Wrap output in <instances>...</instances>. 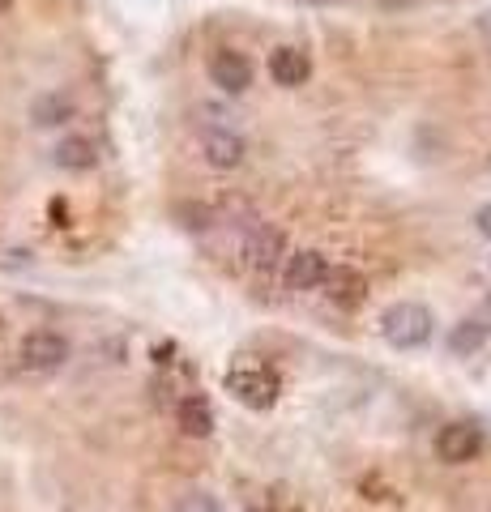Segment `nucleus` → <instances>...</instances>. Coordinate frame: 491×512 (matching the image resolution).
I'll return each instance as SVG.
<instances>
[{"label":"nucleus","instance_id":"1","mask_svg":"<svg viewBox=\"0 0 491 512\" xmlns=\"http://www.w3.org/2000/svg\"><path fill=\"white\" fill-rule=\"evenodd\" d=\"M380 333H385L389 346L415 350L432 338V312H427L423 303H393V308L380 316Z\"/></svg>","mask_w":491,"mask_h":512},{"label":"nucleus","instance_id":"2","mask_svg":"<svg viewBox=\"0 0 491 512\" xmlns=\"http://www.w3.org/2000/svg\"><path fill=\"white\" fill-rule=\"evenodd\" d=\"M227 393L235 397V402L252 406V410H269L278 402V376L269 372V367H231Z\"/></svg>","mask_w":491,"mask_h":512},{"label":"nucleus","instance_id":"3","mask_svg":"<svg viewBox=\"0 0 491 512\" xmlns=\"http://www.w3.org/2000/svg\"><path fill=\"white\" fill-rule=\"evenodd\" d=\"M18 359H22L26 372H35V376L56 372V367L69 363V342L60 338V333H52V329H35V333H26Z\"/></svg>","mask_w":491,"mask_h":512},{"label":"nucleus","instance_id":"4","mask_svg":"<svg viewBox=\"0 0 491 512\" xmlns=\"http://www.w3.org/2000/svg\"><path fill=\"white\" fill-rule=\"evenodd\" d=\"M240 256L248 269H274L282 256H287V239H282V231L265 227V222H252V227H244L240 235Z\"/></svg>","mask_w":491,"mask_h":512},{"label":"nucleus","instance_id":"5","mask_svg":"<svg viewBox=\"0 0 491 512\" xmlns=\"http://www.w3.org/2000/svg\"><path fill=\"white\" fill-rule=\"evenodd\" d=\"M436 453H440V461H449V466H466V461H474V457L483 453V431L474 427V423H449V427H440Z\"/></svg>","mask_w":491,"mask_h":512},{"label":"nucleus","instance_id":"6","mask_svg":"<svg viewBox=\"0 0 491 512\" xmlns=\"http://www.w3.org/2000/svg\"><path fill=\"white\" fill-rule=\"evenodd\" d=\"M201 154L210 167L231 171V167L244 163V137L231 133L227 124H210V128H201Z\"/></svg>","mask_w":491,"mask_h":512},{"label":"nucleus","instance_id":"7","mask_svg":"<svg viewBox=\"0 0 491 512\" xmlns=\"http://www.w3.org/2000/svg\"><path fill=\"white\" fill-rule=\"evenodd\" d=\"M325 269H329V261H325L321 252H312V248L287 252V265H282V282H287L291 291H316V286L325 282Z\"/></svg>","mask_w":491,"mask_h":512},{"label":"nucleus","instance_id":"8","mask_svg":"<svg viewBox=\"0 0 491 512\" xmlns=\"http://www.w3.org/2000/svg\"><path fill=\"white\" fill-rule=\"evenodd\" d=\"M325 295L338 303V308H359L368 299V282H363L359 269H346V265H329L325 269Z\"/></svg>","mask_w":491,"mask_h":512},{"label":"nucleus","instance_id":"9","mask_svg":"<svg viewBox=\"0 0 491 512\" xmlns=\"http://www.w3.org/2000/svg\"><path fill=\"white\" fill-rule=\"evenodd\" d=\"M210 82L223 94H244L252 86V64L240 52H218L210 56Z\"/></svg>","mask_w":491,"mask_h":512},{"label":"nucleus","instance_id":"10","mask_svg":"<svg viewBox=\"0 0 491 512\" xmlns=\"http://www.w3.org/2000/svg\"><path fill=\"white\" fill-rule=\"evenodd\" d=\"M269 77L278 86H304L312 77V60L299 47H278V52H269Z\"/></svg>","mask_w":491,"mask_h":512},{"label":"nucleus","instance_id":"11","mask_svg":"<svg viewBox=\"0 0 491 512\" xmlns=\"http://www.w3.org/2000/svg\"><path fill=\"white\" fill-rule=\"evenodd\" d=\"M94 163H99V150H94L90 137H65L56 146V167H65V171H90Z\"/></svg>","mask_w":491,"mask_h":512},{"label":"nucleus","instance_id":"12","mask_svg":"<svg viewBox=\"0 0 491 512\" xmlns=\"http://www.w3.org/2000/svg\"><path fill=\"white\" fill-rule=\"evenodd\" d=\"M30 120H35L39 128L65 124V120H73V103L65 99V94H43V99H35V107H30Z\"/></svg>","mask_w":491,"mask_h":512},{"label":"nucleus","instance_id":"13","mask_svg":"<svg viewBox=\"0 0 491 512\" xmlns=\"http://www.w3.org/2000/svg\"><path fill=\"white\" fill-rule=\"evenodd\" d=\"M180 427L188 431V436L205 440V436L214 431V414H210V406H205L201 397H184V402H180Z\"/></svg>","mask_w":491,"mask_h":512},{"label":"nucleus","instance_id":"14","mask_svg":"<svg viewBox=\"0 0 491 512\" xmlns=\"http://www.w3.org/2000/svg\"><path fill=\"white\" fill-rule=\"evenodd\" d=\"M483 342H487V329L479 325V320H466V325H462V329H457L453 338H449V346L457 350V355H470V350H479Z\"/></svg>","mask_w":491,"mask_h":512},{"label":"nucleus","instance_id":"15","mask_svg":"<svg viewBox=\"0 0 491 512\" xmlns=\"http://www.w3.org/2000/svg\"><path fill=\"white\" fill-rule=\"evenodd\" d=\"M176 512H223V508H218L214 495H205V491H188V495H180Z\"/></svg>","mask_w":491,"mask_h":512},{"label":"nucleus","instance_id":"16","mask_svg":"<svg viewBox=\"0 0 491 512\" xmlns=\"http://www.w3.org/2000/svg\"><path fill=\"white\" fill-rule=\"evenodd\" d=\"M474 227H479V235H487V239H491V205H483V210L474 214Z\"/></svg>","mask_w":491,"mask_h":512},{"label":"nucleus","instance_id":"17","mask_svg":"<svg viewBox=\"0 0 491 512\" xmlns=\"http://www.w3.org/2000/svg\"><path fill=\"white\" fill-rule=\"evenodd\" d=\"M474 320H479V325H483V329L491 333V299L483 303V308H479V316H474Z\"/></svg>","mask_w":491,"mask_h":512},{"label":"nucleus","instance_id":"18","mask_svg":"<svg viewBox=\"0 0 491 512\" xmlns=\"http://www.w3.org/2000/svg\"><path fill=\"white\" fill-rule=\"evenodd\" d=\"M299 5H334V0H299Z\"/></svg>","mask_w":491,"mask_h":512},{"label":"nucleus","instance_id":"19","mask_svg":"<svg viewBox=\"0 0 491 512\" xmlns=\"http://www.w3.org/2000/svg\"><path fill=\"white\" fill-rule=\"evenodd\" d=\"M252 512H269V508H252Z\"/></svg>","mask_w":491,"mask_h":512}]
</instances>
